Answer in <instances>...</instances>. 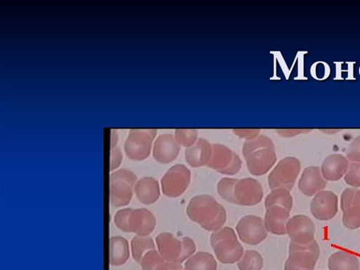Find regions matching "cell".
Returning a JSON list of instances; mask_svg holds the SVG:
<instances>
[{"instance_id": "cell-30", "label": "cell", "mask_w": 360, "mask_h": 270, "mask_svg": "<svg viewBox=\"0 0 360 270\" xmlns=\"http://www.w3.org/2000/svg\"><path fill=\"white\" fill-rule=\"evenodd\" d=\"M238 181L236 179L223 178L218 183L217 190L219 194L224 200L229 203L236 204L234 190Z\"/></svg>"}, {"instance_id": "cell-28", "label": "cell", "mask_w": 360, "mask_h": 270, "mask_svg": "<svg viewBox=\"0 0 360 270\" xmlns=\"http://www.w3.org/2000/svg\"><path fill=\"white\" fill-rule=\"evenodd\" d=\"M240 270H262L264 259L260 252L255 250H247L238 262Z\"/></svg>"}, {"instance_id": "cell-26", "label": "cell", "mask_w": 360, "mask_h": 270, "mask_svg": "<svg viewBox=\"0 0 360 270\" xmlns=\"http://www.w3.org/2000/svg\"><path fill=\"white\" fill-rule=\"evenodd\" d=\"M273 206H280L291 212L293 207V198L290 191L277 188L267 195L265 200L266 209Z\"/></svg>"}, {"instance_id": "cell-29", "label": "cell", "mask_w": 360, "mask_h": 270, "mask_svg": "<svg viewBox=\"0 0 360 270\" xmlns=\"http://www.w3.org/2000/svg\"><path fill=\"white\" fill-rule=\"evenodd\" d=\"M268 148H275L272 140L265 135H259L255 139L247 140L243 146V155L246 158L252 153Z\"/></svg>"}, {"instance_id": "cell-12", "label": "cell", "mask_w": 360, "mask_h": 270, "mask_svg": "<svg viewBox=\"0 0 360 270\" xmlns=\"http://www.w3.org/2000/svg\"><path fill=\"white\" fill-rule=\"evenodd\" d=\"M342 223L347 229L356 230L360 227V190L345 189L341 195Z\"/></svg>"}, {"instance_id": "cell-36", "label": "cell", "mask_w": 360, "mask_h": 270, "mask_svg": "<svg viewBox=\"0 0 360 270\" xmlns=\"http://www.w3.org/2000/svg\"><path fill=\"white\" fill-rule=\"evenodd\" d=\"M122 162V153L120 148L111 149L110 153V172L117 169Z\"/></svg>"}, {"instance_id": "cell-40", "label": "cell", "mask_w": 360, "mask_h": 270, "mask_svg": "<svg viewBox=\"0 0 360 270\" xmlns=\"http://www.w3.org/2000/svg\"><path fill=\"white\" fill-rule=\"evenodd\" d=\"M118 141V135L112 131L111 134V149L116 148Z\"/></svg>"}, {"instance_id": "cell-19", "label": "cell", "mask_w": 360, "mask_h": 270, "mask_svg": "<svg viewBox=\"0 0 360 270\" xmlns=\"http://www.w3.org/2000/svg\"><path fill=\"white\" fill-rule=\"evenodd\" d=\"M212 146L210 142L200 138L195 144L185 151V160L193 167L207 166L212 160Z\"/></svg>"}, {"instance_id": "cell-32", "label": "cell", "mask_w": 360, "mask_h": 270, "mask_svg": "<svg viewBox=\"0 0 360 270\" xmlns=\"http://www.w3.org/2000/svg\"><path fill=\"white\" fill-rule=\"evenodd\" d=\"M165 261L160 252L153 250L143 255L140 264L142 270H155L158 265Z\"/></svg>"}, {"instance_id": "cell-14", "label": "cell", "mask_w": 360, "mask_h": 270, "mask_svg": "<svg viewBox=\"0 0 360 270\" xmlns=\"http://www.w3.org/2000/svg\"><path fill=\"white\" fill-rule=\"evenodd\" d=\"M310 210L313 217L319 221L334 219L338 212V198L333 192L321 191L311 202Z\"/></svg>"}, {"instance_id": "cell-4", "label": "cell", "mask_w": 360, "mask_h": 270, "mask_svg": "<svg viewBox=\"0 0 360 270\" xmlns=\"http://www.w3.org/2000/svg\"><path fill=\"white\" fill-rule=\"evenodd\" d=\"M137 176L131 170L121 169L110 177V202L114 207H122L131 202Z\"/></svg>"}, {"instance_id": "cell-10", "label": "cell", "mask_w": 360, "mask_h": 270, "mask_svg": "<svg viewBox=\"0 0 360 270\" xmlns=\"http://www.w3.org/2000/svg\"><path fill=\"white\" fill-rule=\"evenodd\" d=\"M239 238L243 243L257 245L267 238L269 232L262 218L249 215L243 217L236 226Z\"/></svg>"}, {"instance_id": "cell-15", "label": "cell", "mask_w": 360, "mask_h": 270, "mask_svg": "<svg viewBox=\"0 0 360 270\" xmlns=\"http://www.w3.org/2000/svg\"><path fill=\"white\" fill-rule=\"evenodd\" d=\"M251 174L256 176L267 174L277 162L275 148H268L256 150L245 158Z\"/></svg>"}, {"instance_id": "cell-35", "label": "cell", "mask_w": 360, "mask_h": 270, "mask_svg": "<svg viewBox=\"0 0 360 270\" xmlns=\"http://www.w3.org/2000/svg\"><path fill=\"white\" fill-rule=\"evenodd\" d=\"M347 158L352 162H360V136L351 142L347 150Z\"/></svg>"}, {"instance_id": "cell-7", "label": "cell", "mask_w": 360, "mask_h": 270, "mask_svg": "<svg viewBox=\"0 0 360 270\" xmlns=\"http://www.w3.org/2000/svg\"><path fill=\"white\" fill-rule=\"evenodd\" d=\"M300 169V162L295 158L288 156L281 160L268 176L270 189L285 188L290 191L295 186Z\"/></svg>"}, {"instance_id": "cell-38", "label": "cell", "mask_w": 360, "mask_h": 270, "mask_svg": "<svg viewBox=\"0 0 360 270\" xmlns=\"http://www.w3.org/2000/svg\"><path fill=\"white\" fill-rule=\"evenodd\" d=\"M311 131V130H304V129H282L278 130L277 133L283 137H293L302 134H307Z\"/></svg>"}, {"instance_id": "cell-2", "label": "cell", "mask_w": 360, "mask_h": 270, "mask_svg": "<svg viewBox=\"0 0 360 270\" xmlns=\"http://www.w3.org/2000/svg\"><path fill=\"white\" fill-rule=\"evenodd\" d=\"M210 244L216 258L224 264L238 262L244 254L243 247L231 227L224 226L213 232L210 236Z\"/></svg>"}, {"instance_id": "cell-8", "label": "cell", "mask_w": 360, "mask_h": 270, "mask_svg": "<svg viewBox=\"0 0 360 270\" xmlns=\"http://www.w3.org/2000/svg\"><path fill=\"white\" fill-rule=\"evenodd\" d=\"M191 181V170L184 165H176L162 179V193L169 198H178L189 188Z\"/></svg>"}, {"instance_id": "cell-33", "label": "cell", "mask_w": 360, "mask_h": 270, "mask_svg": "<svg viewBox=\"0 0 360 270\" xmlns=\"http://www.w3.org/2000/svg\"><path fill=\"white\" fill-rule=\"evenodd\" d=\"M345 181L354 188H360V162H351Z\"/></svg>"}, {"instance_id": "cell-18", "label": "cell", "mask_w": 360, "mask_h": 270, "mask_svg": "<svg viewBox=\"0 0 360 270\" xmlns=\"http://www.w3.org/2000/svg\"><path fill=\"white\" fill-rule=\"evenodd\" d=\"M327 181L324 179L319 167H307L299 180L300 191L307 196L311 197L326 188Z\"/></svg>"}, {"instance_id": "cell-25", "label": "cell", "mask_w": 360, "mask_h": 270, "mask_svg": "<svg viewBox=\"0 0 360 270\" xmlns=\"http://www.w3.org/2000/svg\"><path fill=\"white\" fill-rule=\"evenodd\" d=\"M218 263L211 253L198 252L186 260L184 270H217Z\"/></svg>"}, {"instance_id": "cell-34", "label": "cell", "mask_w": 360, "mask_h": 270, "mask_svg": "<svg viewBox=\"0 0 360 270\" xmlns=\"http://www.w3.org/2000/svg\"><path fill=\"white\" fill-rule=\"evenodd\" d=\"M133 208H124L120 210L114 217L115 225L117 229L124 233H129L128 221Z\"/></svg>"}, {"instance_id": "cell-5", "label": "cell", "mask_w": 360, "mask_h": 270, "mask_svg": "<svg viewBox=\"0 0 360 270\" xmlns=\"http://www.w3.org/2000/svg\"><path fill=\"white\" fill-rule=\"evenodd\" d=\"M320 252V247L315 240L307 245H298L291 241L285 270H314Z\"/></svg>"}, {"instance_id": "cell-16", "label": "cell", "mask_w": 360, "mask_h": 270, "mask_svg": "<svg viewBox=\"0 0 360 270\" xmlns=\"http://www.w3.org/2000/svg\"><path fill=\"white\" fill-rule=\"evenodd\" d=\"M181 152V146L175 136L166 134L157 138L153 146V158L160 164H169L175 161Z\"/></svg>"}, {"instance_id": "cell-37", "label": "cell", "mask_w": 360, "mask_h": 270, "mask_svg": "<svg viewBox=\"0 0 360 270\" xmlns=\"http://www.w3.org/2000/svg\"><path fill=\"white\" fill-rule=\"evenodd\" d=\"M233 133L240 137L247 140H250L260 135L261 130L259 129H236Z\"/></svg>"}, {"instance_id": "cell-1", "label": "cell", "mask_w": 360, "mask_h": 270, "mask_svg": "<svg viewBox=\"0 0 360 270\" xmlns=\"http://www.w3.org/2000/svg\"><path fill=\"white\" fill-rule=\"evenodd\" d=\"M186 214L203 229L214 232L222 229L226 221V209L209 195L194 196L186 207Z\"/></svg>"}, {"instance_id": "cell-24", "label": "cell", "mask_w": 360, "mask_h": 270, "mask_svg": "<svg viewBox=\"0 0 360 270\" xmlns=\"http://www.w3.org/2000/svg\"><path fill=\"white\" fill-rule=\"evenodd\" d=\"M328 266L330 270H359L360 268L358 258L345 251H338L331 255Z\"/></svg>"}, {"instance_id": "cell-21", "label": "cell", "mask_w": 360, "mask_h": 270, "mask_svg": "<svg viewBox=\"0 0 360 270\" xmlns=\"http://www.w3.org/2000/svg\"><path fill=\"white\" fill-rule=\"evenodd\" d=\"M290 219V211L280 206H273L266 209L264 224L269 233L283 236L286 234V224Z\"/></svg>"}, {"instance_id": "cell-6", "label": "cell", "mask_w": 360, "mask_h": 270, "mask_svg": "<svg viewBox=\"0 0 360 270\" xmlns=\"http://www.w3.org/2000/svg\"><path fill=\"white\" fill-rule=\"evenodd\" d=\"M157 135L155 129H132L124 144L127 158L140 162L148 159L151 153L153 142Z\"/></svg>"}, {"instance_id": "cell-27", "label": "cell", "mask_w": 360, "mask_h": 270, "mask_svg": "<svg viewBox=\"0 0 360 270\" xmlns=\"http://www.w3.org/2000/svg\"><path fill=\"white\" fill-rule=\"evenodd\" d=\"M131 252L134 259L141 263L143 255L150 250H155V245L150 236H136L131 240Z\"/></svg>"}, {"instance_id": "cell-20", "label": "cell", "mask_w": 360, "mask_h": 270, "mask_svg": "<svg viewBox=\"0 0 360 270\" xmlns=\"http://www.w3.org/2000/svg\"><path fill=\"white\" fill-rule=\"evenodd\" d=\"M349 164L345 156L338 153L331 154L327 156L322 164V175L326 181H338L347 174Z\"/></svg>"}, {"instance_id": "cell-3", "label": "cell", "mask_w": 360, "mask_h": 270, "mask_svg": "<svg viewBox=\"0 0 360 270\" xmlns=\"http://www.w3.org/2000/svg\"><path fill=\"white\" fill-rule=\"evenodd\" d=\"M158 251L169 262L182 264L196 251L195 241L190 237L179 239L170 233H162L155 238Z\"/></svg>"}, {"instance_id": "cell-17", "label": "cell", "mask_w": 360, "mask_h": 270, "mask_svg": "<svg viewBox=\"0 0 360 270\" xmlns=\"http://www.w3.org/2000/svg\"><path fill=\"white\" fill-rule=\"evenodd\" d=\"M128 226L129 233L140 236H149L155 229L156 219L153 213L148 209H133Z\"/></svg>"}, {"instance_id": "cell-39", "label": "cell", "mask_w": 360, "mask_h": 270, "mask_svg": "<svg viewBox=\"0 0 360 270\" xmlns=\"http://www.w3.org/2000/svg\"><path fill=\"white\" fill-rule=\"evenodd\" d=\"M155 270H184V269L181 264L165 261L158 265Z\"/></svg>"}, {"instance_id": "cell-11", "label": "cell", "mask_w": 360, "mask_h": 270, "mask_svg": "<svg viewBox=\"0 0 360 270\" xmlns=\"http://www.w3.org/2000/svg\"><path fill=\"white\" fill-rule=\"evenodd\" d=\"M264 197L262 184L253 178L238 180L234 190L236 205L254 206L260 203Z\"/></svg>"}, {"instance_id": "cell-9", "label": "cell", "mask_w": 360, "mask_h": 270, "mask_svg": "<svg viewBox=\"0 0 360 270\" xmlns=\"http://www.w3.org/2000/svg\"><path fill=\"white\" fill-rule=\"evenodd\" d=\"M212 148V160L207 167L224 175L233 176L240 172L242 161L238 154L221 144H214Z\"/></svg>"}, {"instance_id": "cell-31", "label": "cell", "mask_w": 360, "mask_h": 270, "mask_svg": "<svg viewBox=\"0 0 360 270\" xmlns=\"http://www.w3.org/2000/svg\"><path fill=\"white\" fill-rule=\"evenodd\" d=\"M198 131L195 129H177L175 138L178 143L184 148H189L198 141Z\"/></svg>"}, {"instance_id": "cell-22", "label": "cell", "mask_w": 360, "mask_h": 270, "mask_svg": "<svg viewBox=\"0 0 360 270\" xmlns=\"http://www.w3.org/2000/svg\"><path fill=\"white\" fill-rule=\"evenodd\" d=\"M134 191L138 200L146 205L155 204L161 195L160 183L152 177H143L137 181Z\"/></svg>"}, {"instance_id": "cell-13", "label": "cell", "mask_w": 360, "mask_h": 270, "mask_svg": "<svg viewBox=\"0 0 360 270\" xmlns=\"http://www.w3.org/2000/svg\"><path fill=\"white\" fill-rule=\"evenodd\" d=\"M286 234L292 243L307 245L314 240L315 226L313 221L305 215H296L288 221Z\"/></svg>"}, {"instance_id": "cell-23", "label": "cell", "mask_w": 360, "mask_h": 270, "mask_svg": "<svg viewBox=\"0 0 360 270\" xmlns=\"http://www.w3.org/2000/svg\"><path fill=\"white\" fill-rule=\"evenodd\" d=\"M129 246L126 238L113 236L110 238V264L113 266H121L129 259Z\"/></svg>"}]
</instances>
